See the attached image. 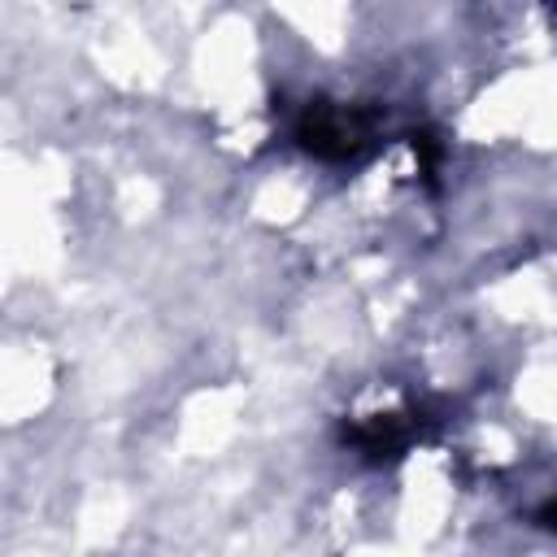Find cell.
<instances>
[{"label": "cell", "mask_w": 557, "mask_h": 557, "mask_svg": "<svg viewBox=\"0 0 557 557\" xmlns=\"http://www.w3.org/2000/svg\"><path fill=\"white\" fill-rule=\"evenodd\" d=\"M292 139L300 152H309L313 161H326V165H357L366 161L383 139V117L379 109L370 104H344V100H309L300 113H296V126H292Z\"/></svg>", "instance_id": "obj_1"}, {"label": "cell", "mask_w": 557, "mask_h": 557, "mask_svg": "<svg viewBox=\"0 0 557 557\" xmlns=\"http://www.w3.org/2000/svg\"><path fill=\"white\" fill-rule=\"evenodd\" d=\"M418 435H422V413H418V409H405V413H374V418H366L361 426L344 431V440H348L366 461H374V466L405 457V448H409Z\"/></svg>", "instance_id": "obj_2"}, {"label": "cell", "mask_w": 557, "mask_h": 557, "mask_svg": "<svg viewBox=\"0 0 557 557\" xmlns=\"http://www.w3.org/2000/svg\"><path fill=\"white\" fill-rule=\"evenodd\" d=\"M535 522H540V527H548V531H557V500H548V505L535 513Z\"/></svg>", "instance_id": "obj_3"}]
</instances>
